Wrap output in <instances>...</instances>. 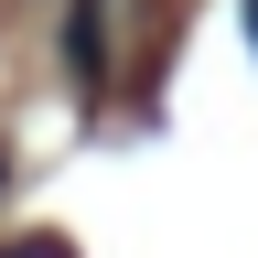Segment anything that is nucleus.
<instances>
[{
	"mask_svg": "<svg viewBox=\"0 0 258 258\" xmlns=\"http://www.w3.org/2000/svg\"><path fill=\"white\" fill-rule=\"evenodd\" d=\"M64 54H76V76H86V86L108 76V0H76V22H64Z\"/></svg>",
	"mask_w": 258,
	"mask_h": 258,
	"instance_id": "1",
	"label": "nucleus"
},
{
	"mask_svg": "<svg viewBox=\"0 0 258 258\" xmlns=\"http://www.w3.org/2000/svg\"><path fill=\"white\" fill-rule=\"evenodd\" d=\"M247 43H258V0H247Z\"/></svg>",
	"mask_w": 258,
	"mask_h": 258,
	"instance_id": "2",
	"label": "nucleus"
}]
</instances>
